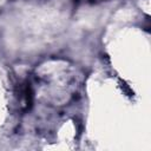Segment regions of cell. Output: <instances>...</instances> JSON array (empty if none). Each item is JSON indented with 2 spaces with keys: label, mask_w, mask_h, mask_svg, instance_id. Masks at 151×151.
Returning <instances> with one entry per match:
<instances>
[{
  "label": "cell",
  "mask_w": 151,
  "mask_h": 151,
  "mask_svg": "<svg viewBox=\"0 0 151 151\" xmlns=\"http://www.w3.org/2000/svg\"><path fill=\"white\" fill-rule=\"evenodd\" d=\"M86 1H87V2H92V4H93V2H100V1H103V0H86Z\"/></svg>",
  "instance_id": "1"
}]
</instances>
